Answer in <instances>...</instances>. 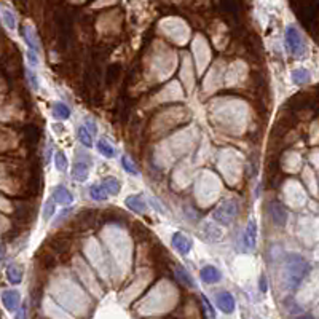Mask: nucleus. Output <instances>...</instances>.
<instances>
[{
    "instance_id": "obj_33",
    "label": "nucleus",
    "mask_w": 319,
    "mask_h": 319,
    "mask_svg": "<svg viewBox=\"0 0 319 319\" xmlns=\"http://www.w3.org/2000/svg\"><path fill=\"white\" fill-rule=\"evenodd\" d=\"M299 319H315L313 316H301V318H299Z\"/></svg>"
},
{
    "instance_id": "obj_3",
    "label": "nucleus",
    "mask_w": 319,
    "mask_h": 319,
    "mask_svg": "<svg viewBox=\"0 0 319 319\" xmlns=\"http://www.w3.org/2000/svg\"><path fill=\"white\" fill-rule=\"evenodd\" d=\"M286 43H287V48L291 51L292 55L299 56L303 53L305 50V43H303V38H301L300 32L297 27L294 26H289L286 29Z\"/></svg>"
},
{
    "instance_id": "obj_7",
    "label": "nucleus",
    "mask_w": 319,
    "mask_h": 319,
    "mask_svg": "<svg viewBox=\"0 0 319 319\" xmlns=\"http://www.w3.org/2000/svg\"><path fill=\"white\" fill-rule=\"evenodd\" d=\"M270 214H271V219H273V222L276 225H286L287 222V211L284 209L281 205H278V203H273V205L270 206Z\"/></svg>"
},
{
    "instance_id": "obj_32",
    "label": "nucleus",
    "mask_w": 319,
    "mask_h": 319,
    "mask_svg": "<svg viewBox=\"0 0 319 319\" xmlns=\"http://www.w3.org/2000/svg\"><path fill=\"white\" fill-rule=\"evenodd\" d=\"M260 284H262V286H260V287H262V291H266V286H265V278H262V281H260Z\"/></svg>"
},
{
    "instance_id": "obj_21",
    "label": "nucleus",
    "mask_w": 319,
    "mask_h": 319,
    "mask_svg": "<svg viewBox=\"0 0 319 319\" xmlns=\"http://www.w3.org/2000/svg\"><path fill=\"white\" fill-rule=\"evenodd\" d=\"M78 139H80V142H82L85 147H91L93 146V136L90 134L88 130H86L85 126H82L78 130Z\"/></svg>"
},
{
    "instance_id": "obj_8",
    "label": "nucleus",
    "mask_w": 319,
    "mask_h": 319,
    "mask_svg": "<svg viewBox=\"0 0 319 319\" xmlns=\"http://www.w3.org/2000/svg\"><path fill=\"white\" fill-rule=\"evenodd\" d=\"M51 200H53L55 203H57V205L69 206L74 201V196L66 187H56L55 191H53V198H51Z\"/></svg>"
},
{
    "instance_id": "obj_19",
    "label": "nucleus",
    "mask_w": 319,
    "mask_h": 319,
    "mask_svg": "<svg viewBox=\"0 0 319 319\" xmlns=\"http://www.w3.org/2000/svg\"><path fill=\"white\" fill-rule=\"evenodd\" d=\"M97 150H99L104 156H107V158H113V155H115V149L110 146L106 139H101V141L97 142Z\"/></svg>"
},
{
    "instance_id": "obj_24",
    "label": "nucleus",
    "mask_w": 319,
    "mask_h": 319,
    "mask_svg": "<svg viewBox=\"0 0 319 319\" xmlns=\"http://www.w3.org/2000/svg\"><path fill=\"white\" fill-rule=\"evenodd\" d=\"M55 211H56V203L53 200H48L45 203V207H43V219L50 220L51 217H53Z\"/></svg>"
},
{
    "instance_id": "obj_20",
    "label": "nucleus",
    "mask_w": 319,
    "mask_h": 319,
    "mask_svg": "<svg viewBox=\"0 0 319 319\" xmlns=\"http://www.w3.org/2000/svg\"><path fill=\"white\" fill-rule=\"evenodd\" d=\"M90 195H91V198L96 200V201H102V200L107 198L106 190H104L101 185H93V187L90 188Z\"/></svg>"
},
{
    "instance_id": "obj_29",
    "label": "nucleus",
    "mask_w": 319,
    "mask_h": 319,
    "mask_svg": "<svg viewBox=\"0 0 319 319\" xmlns=\"http://www.w3.org/2000/svg\"><path fill=\"white\" fill-rule=\"evenodd\" d=\"M85 128L88 130V132H90L91 136L96 134V130H97V128H96V123H94L93 120H86V126H85Z\"/></svg>"
},
{
    "instance_id": "obj_30",
    "label": "nucleus",
    "mask_w": 319,
    "mask_h": 319,
    "mask_svg": "<svg viewBox=\"0 0 319 319\" xmlns=\"http://www.w3.org/2000/svg\"><path fill=\"white\" fill-rule=\"evenodd\" d=\"M27 78H29V82H31V85H32V88H36L37 90V77H36V74L34 72H31V71H27Z\"/></svg>"
},
{
    "instance_id": "obj_4",
    "label": "nucleus",
    "mask_w": 319,
    "mask_h": 319,
    "mask_svg": "<svg viewBox=\"0 0 319 319\" xmlns=\"http://www.w3.org/2000/svg\"><path fill=\"white\" fill-rule=\"evenodd\" d=\"M255 243H257V225H255L254 220L247 224V227L243 233V247L244 251H254L255 247Z\"/></svg>"
},
{
    "instance_id": "obj_16",
    "label": "nucleus",
    "mask_w": 319,
    "mask_h": 319,
    "mask_svg": "<svg viewBox=\"0 0 319 319\" xmlns=\"http://www.w3.org/2000/svg\"><path fill=\"white\" fill-rule=\"evenodd\" d=\"M203 231H205V236L211 241H217L222 238V230L216 227L214 224H206L205 227H203Z\"/></svg>"
},
{
    "instance_id": "obj_6",
    "label": "nucleus",
    "mask_w": 319,
    "mask_h": 319,
    "mask_svg": "<svg viewBox=\"0 0 319 319\" xmlns=\"http://www.w3.org/2000/svg\"><path fill=\"white\" fill-rule=\"evenodd\" d=\"M217 306L220 310H222L224 313H233L235 311V299H233V295H231L230 292H220L217 294Z\"/></svg>"
},
{
    "instance_id": "obj_23",
    "label": "nucleus",
    "mask_w": 319,
    "mask_h": 319,
    "mask_svg": "<svg viewBox=\"0 0 319 319\" xmlns=\"http://www.w3.org/2000/svg\"><path fill=\"white\" fill-rule=\"evenodd\" d=\"M177 278H179V281H181L182 284H185L187 287H195L193 280H191L190 275L184 268H177Z\"/></svg>"
},
{
    "instance_id": "obj_14",
    "label": "nucleus",
    "mask_w": 319,
    "mask_h": 319,
    "mask_svg": "<svg viewBox=\"0 0 319 319\" xmlns=\"http://www.w3.org/2000/svg\"><path fill=\"white\" fill-rule=\"evenodd\" d=\"M101 187L106 190L107 195H117L118 191H120L121 185H120V181H118L117 177H106V179L102 181Z\"/></svg>"
},
{
    "instance_id": "obj_26",
    "label": "nucleus",
    "mask_w": 319,
    "mask_h": 319,
    "mask_svg": "<svg viewBox=\"0 0 319 319\" xmlns=\"http://www.w3.org/2000/svg\"><path fill=\"white\" fill-rule=\"evenodd\" d=\"M121 163H123V168H125V169H126L128 172L134 174V176L139 172V171H137V168H136V165L132 163V160L130 158V156H123V158H121Z\"/></svg>"
},
{
    "instance_id": "obj_27",
    "label": "nucleus",
    "mask_w": 319,
    "mask_h": 319,
    "mask_svg": "<svg viewBox=\"0 0 319 319\" xmlns=\"http://www.w3.org/2000/svg\"><path fill=\"white\" fill-rule=\"evenodd\" d=\"M203 305H205V310H206V313H207V319H216V311H214L211 301L207 300L205 295H203Z\"/></svg>"
},
{
    "instance_id": "obj_1",
    "label": "nucleus",
    "mask_w": 319,
    "mask_h": 319,
    "mask_svg": "<svg viewBox=\"0 0 319 319\" xmlns=\"http://www.w3.org/2000/svg\"><path fill=\"white\" fill-rule=\"evenodd\" d=\"M306 271H308V263L303 257L300 255H291L286 260V273H284V281H286V287L294 291L299 287V284L305 278Z\"/></svg>"
},
{
    "instance_id": "obj_5",
    "label": "nucleus",
    "mask_w": 319,
    "mask_h": 319,
    "mask_svg": "<svg viewBox=\"0 0 319 319\" xmlns=\"http://www.w3.org/2000/svg\"><path fill=\"white\" fill-rule=\"evenodd\" d=\"M2 301L5 305V308L8 311H16L19 308V303H21V297H19V292L16 291H3L2 292Z\"/></svg>"
},
{
    "instance_id": "obj_18",
    "label": "nucleus",
    "mask_w": 319,
    "mask_h": 319,
    "mask_svg": "<svg viewBox=\"0 0 319 319\" xmlns=\"http://www.w3.org/2000/svg\"><path fill=\"white\" fill-rule=\"evenodd\" d=\"M0 16H2L3 22L7 24L8 29H15L16 27V16L11 10L8 8H0Z\"/></svg>"
},
{
    "instance_id": "obj_22",
    "label": "nucleus",
    "mask_w": 319,
    "mask_h": 319,
    "mask_svg": "<svg viewBox=\"0 0 319 319\" xmlns=\"http://www.w3.org/2000/svg\"><path fill=\"white\" fill-rule=\"evenodd\" d=\"M308 78H310V75L306 71H303V69H297V71L292 72V80H294V83H297V85L305 83Z\"/></svg>"
},
{
    "instance_id": "obj_2",
    "label": "nucleus",
    "mask_w": 319,
    "mask_h": 319,
    "mask_svg": "<svg viewBox=\"0 0 319 319\" xmlns=\"http://www.w3.org/2000/svg\"><path fill=\"white\" fill-rule=\"evenodd\" d=\"M236 214H238V201L227 200L222 205H219V207H216V211L212 212V219L220 225H230L236 217Z\"/></svg>"
},
{
    "instance_id": "obj_31",
    "label": "nucleus",
    "mask_w": 319,
    "mask_h": 319,
    "mask_svg": "<svg viewBox=\"0 0 319 319\" xmlns=\"http://www.w3.org/2000/svg\"><path fill=\"white\" fill-rule=\"evenodd\" d=\"M26 306H21V308H18L16 310V316H15V319H26Z\"/></svg>"
},
{
    "instance_id": "obj_12",
    "label": "nucleus",
    "mask_w": 319,
    "mask_h": 319,
    "mask_svg": "<svg viewBox=\"0 0 319 319\" xmlns=\"http://www.w3.org/2000/svg\"><path fill=\"white\" fill-rule=\"evenodd\" d=\"M201 280L205 281L206 284H214V282H217L220 280V273H219V270L216 268V266H212V265H207L205 266V268L201 270Z\"/></svg>"
},
{
    "instance_id": "obj_25",
    "label": "nucleus",
    "mask_w": 319,
    "mask_h": 319,
    "mask_svg": "<svg viewBox=\"0 0 319 319\" xmlns=\"http://www.w3.org/2000/svg\"><path fill=\"white\" fill-rule=\"evenodd\" d=\"M55 165H56V168H57L59 171H66V168H67V158H66V155H64L62 152H56Z\"/></svg>"
},
{
    "instance_id": "obj_28",
    "label": "nucleus",
    "mask_w": 319,
    "mask_h": 319,
    "mask_svg": "<svg viewBox=\"0 0 319 319\" xmlns=\"http://www.w3.org/2000/svg\"><path fill=\"white\" fill-rule=\"evenodd\" d=\"M27 59H29V62L32 64V66H37V64H38V57H37V53H36V51L27 50Z\"/></svg>"
},
{
    "instance_id": "obj_15",
    "label": "nucleus",
    "mask_w": 319,
    "mask_h": 319,
    "mask_svg": "<svg viewBox=\"0 0 319 319\" xmlns=\"http://www.w3.org/2000/svg\"><path fill=\"white\" fill-rule=\"evenodd\" d=\"M51 113H53L55 118H59V120H66L69 118V115H71V110L66 106V104L62 102H56L53 104V109H51Z\"/></svg>"
},
{
    "instance_id": "obj_9",
    "label": "nucleus",
    "mask_w": 319,
    "mask_h": 319,
    "mask_svg": "<svg viewBox=\"0 0 319 319\" xmlns=\"http://www.w3.org/2000/svg\"><path fill=\"white\" fill-rule=\"evenodd\" d=\"M21 34H22V38H24V42H26V45H27V48L31 50V51H38V42H37V36H36V31L31 27V26H24L22 27V31H21Z\"/></svg>"
},
{
    "instance_id": "obj_17",
    "label": "nucleus",
    "mask_w": 319,
    "mask_h": 319,
    "mask_svg": "<svg viewBox=\"0 0 319 319\" xmlns=\"http://www.w3.org/2000/svg\"><path fill=\"white\" fill-rule=\"evenodd\" d=\"M7 278L11 284H19L22 281V270L18 265H10L7 268Z\"/></svg>"
},
{
    "instance_id": "obj_13",
    "label": "nucleus",
    "mask_w": 319,
    "mask_h": 319,
    "mask_svg": "<svg viewBox=\"0 0 319 319\" xmlns=\"http://www.w3.org/2000/svg\"><path fill=\"white\" fill-rule=\"evenodd\" d=\"M126 206L132 209L134 212H144L146 211V201L142 200V196L139 195H132V196H128L126 198Z\"/></svg>"
},
{
    "instance_id": "obj_11",
    "label": "nucleus",
    "mask_w": 319,
    "mask_h": 319,
    "mask_svg": "<svg viewBox=\"0 0 319 319\" xmlns=\"http://www.w3.org/2000/svg\"><path fill=\"white\" fill-rule=\"evenodd\" d=\"M88 174H90V165L85 163V161H77L74 165V169H72V176L75 181L78 182H85L88 179Z\"/></svg>"
},
{
    "instance_id": "obj_10",
    "label": "nucleus",
    "mask_w": 319,
    "mask_h": 319,
    "mask_svg": "<svg viewBox=\"0 0 319 319\" xmlns=\"http://www.w3.org/2000/svg\"><path fill=\"white\" fill-rule=\"evenodd\" d=\"M172 246L177 249L181 254H188L190 249H191V241L188 240L187 236H184L181 233H176L172 236Z\"/></svg>"
}]
</instances>
